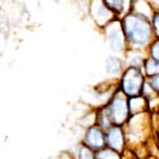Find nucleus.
<instances>
[{"label": "nucleus", "mask_w": 159, "mask_h": 159, "mask_svg": "<svg viewBox=\"0 0 159 159\" xmlns=\"http://www.w3.org/2000/svg\"><path fill=\"white\" fill-rule=\"evenodd\" d=\"M147 54H148V57L159 61V39H154L151 41V44L148 45V49H147Z\"/></svg>", "instance_id": "obj_20"}, {"label": "nucleus", "mask_w": 159, "mask_h": 159, "mask_svg": "<svg viewBox=\"0 0 159 159\" xmlns=\"http://www.w3.org/2000/svg\"><path fill=\"white\" fill-rule=\"evenodd\" d=\"M152 116V141L159 146V113H151Z\"/></svg>", "instance_id": "obj_19"}, {"label": "nucleus", "mask_w": 159, "mask_h": 159, "mask_svg": "<svg viewBox=\"0 0 159 159\" xmlns=\"http://www.w3.org/2000/svg\"><path fill=\"white\" fill-rule=\"evenodd\" d=\"M131 12L138 15V16H142L147 20H150L154 16V7L148 3V0H133V6H131Z\"/></svg>", "instance_id": "obj_10"}, {"label": "nucleus", "mask_w": 159, "mask_h": 159, "mask_svg": "<svg viewBox=\"0 0 159 159\" xmlns=\"http://www.w3.org/2000/svg\"><path fill=\"white\" fill-rule=\"evenodd\" d=\"M69 151L72 152L74 159H96V151L92 150L90 147H88L86 145H84L82 142L77 143Z\"/></svg>", "instance_id": "obj_12"}, {"label": "nucleus", "mask_w": 159, "mask_h": 159, "mask_svg": "<svg viewBox=\"0 0 159 159\" xmlns=\"http://www.w3.org/2000/svg\"><path fill=\"white\" fill-rule=\"evenodd\" d=\"M129 110H130V116L146 113V111H148V101L142 94L130 97L129 98Z\"/></svg>", "instance_id": "obj_11"}, {"label": "nucleus", "mask_w": 159, "mask_h": 159, "mask_svg": "<svg viewBox=\"0 0 159 159\" xmlns=\"http://www.w3.org/2000/svg\"><path fill=\"white\" fill-rule=\"evenodd\" d=\"M122 159H137V158L134 157L133 154H131V152H130V151H129L127 148H126V151L122 154Z\"/></svg>", "instance_id": "obj_24"}, {"label": "nucleus", "mask_w": 159, "mask_h": 159, "mask_svg": "<svg viewBox=\"0 0 159 159\" xmlns=\"http://www.w3.org/2000/svg\"><path fill=\"white\" fill-rule=\"evenodd\" d=\"M106 6L111 9V11L116 13L117 19L121 17V13H122V2L123 0H102Z\"/></svg>", "instance_id": "obj_18"}, {"label": "nucleus", "mask_w": 159, "mask_h": 159, "mask_svg": "<svg viewBox=\"0 0 159 159\" xmlns=\"http://www.w3.org/2000/svg\"><path fill=\"white\" fill-rule=\"evenodd\" d=\"M106 133V147L117 151L119 154H123L127 148V138L123 126H111L107 129Z\"/></svg>", "instance_id": "obj_7"}, {"label": "nucleus", "mask_w": 159, "mask_h": 159, "mask_svg": "<svg viewBox=\"0 0 159 159\" xmlns=\"http://www.w3.org/2000/svg\"><path fill=\"white\" fill-rule=\"evenodd\" d=\"M107 113L110 116L111 123L114 126H125L130 118V110H129V97L125 96L119 89L113 93L111 98L106 103Z\"/></svg>", "instance_id": "obj_4"}, {"label": "nucleus", "mask_w": 159, "mask_h": 159, "mask_svg": "<svg viewBox=\"0 0 159 159\" xmlns=\"http://www.w3.org/2000/svg\"><path fill=\"white\" fill-rule=\"evenodd\" d=\"M90 15L96 24L101 28H105L107 24H110L117 16L110 8H109L102 0H90Z\"/></svg>", "instance_id": "obj_6"}, {"label": "nucleus", "mask_w": 159, "mask_h": 159, "mask_svg": "<svg viewBox=\"0 0 159 159\" xmlns=\"http://www.w3.org/2000/svg\"><path fill=\"white\" fill-rule=\"evenodd\" d=\"M81 142L84 145H86L88 147H90L92 150L98 151V150H101V148L106 147V133L103 129L94 125L84 131Z\"/></svg>", "instance_id": "obj_8"}, {"label": "nucleus", "mask_w": 159, "mask_h": 159, "mask_svg": "<svg viewBox=\"0 0 159 159\" xmlns=\"http://www.w3.org/2000/svg\"><path fill=\"white\" fill-rule=\"evenodd\" d=\"M151 27L154 32V37L159 39V12H155L151 19Z\"/></svg>", "instance_id": "obj_21"}, {"label": "nucleus", "mask_w": 159, "mask_h": 159, "mask_svg": "<svg viewBox=\"0 0 159 159\" xmlns=\"http://www.w3.org/2000/svg\"><path fill=\"white\" fill-rule=\"evenodd\" d=\"M142 72L146 76V78L157 76V74H159V61H157V60H154L151 57H147L145 60V62H143Z\"/></svg>", "instance_id": "obj_16"}, {"label": "nucleus", "mask_w": 159, "mask_h": 159, "mask_svg": "<svg viewBox=\"0 0 159 159\" xmlns=\"http://www.w3.org/2000/svg\"><path fill=\"white\" fill-rule=\"evenodd\" d=\"M125 133L127 147H135L148 143L152 139V116L150 111L130 116L126 122Z\"/></svg>", "instance_id": "obj_2"}, {"label": "nucleus", "mask_w": 159, "mask_h": 159, "mask_svg": "<svg viewBox=\"0 0 159 159\" xmlns=\"http://www.w3.org/2000/svg\"><path fill=\"white\" fill-rule=\"evenodd\" d=\"M96 111H97V126H99L101 129H103V130L106 131L107 129H110L113 126L106 106H99V107L96 109Z\"/></svg>", "instance_id": "obj_14"}, {"label": "nucleus", "mask_w": 159, "mask_h": 159, "mask_svg": "<svg viewBox=\"0 0 159 159\" xmlns=\"http://www.w3.org/2000/svg\"><path fill=\"white\" fill-rule=\"evenodd\" d=\"M123 72V61L121 58H118L116 56H111L106 60V73L111 77H117Z\"/></svg>", "instance_id": "obj_13"}, {"label": "nucleus", "mask_w": 159, "mask_h": 159, "mask_svg": "<svg viewBox=\"0 0 159 159\" xmlns=\"http://www.w3.org/2000/svg\"><path fill=\"white\" fill-rule=\"evenodd\" d=\"M106 33V39L109 43V47L114 53H123L127 49V43H126V37L122 29V24L121 20L116 19L113 20L110 24L103 28Z\"/></svg>", "instance_id": "obj_5"}, {"label": "nucleus", "mask_w": 159, "mask_h": 159, "mask_svg": "<svg viewBox=\"0 0 159 159\" xmlns=\"http://www.w3.org/2000/svg\"><path fill=\"white\" fill-rule=\"evenodd\" d=\"M146 81V76L141 68L127 66L123 69L121 77L118 80V89L129 98L139 96L142 93L143 84Z\"/></svg>", "instance_id": "obj_3"}, {"label": "nucleus", "mask_w": 159, "mask_h": 159, "mask_svg": "<svg viewBox=\"0 0 159 159\" xmlns=\"http://www.w3.org/2000/svg\"><path fill=\"white\" fill-rule=\"evenodd\" d=\"M58 159H74V158H73V155H72L70 151H65V152H61V154H60Z\"/></svg>", "instance_id": "obj_23"}, {"label": "nucleus", "mask_w": 159, "mask_h": 159, "mask_svg": "<svg viewBox=\"0 0 159 159\" xmlns=\"http://www.w3.org/2000/svg\"><path fill=\"white\" fill-rule=\"evenodd\" d=\"M147 82L150 84V86L159 94V74H157V76H152V77H148Z\"/></svg>", "instance_id": "obj_22"}, {"label": "nucleus", "mask_w": 159, "mask_h": 159, "mask_svg": "<svg viewBox=\"0 0 159 159\" xmlns=\"http://www.w3.org/2000/svg\"><path fill=\"white\" fill-rule=\"evenodd\" d=\"M146 49H131L127 48L125 52V61L127 64V66H133V68H141L143 66L145 60L148 57V54L145 53Z\"/></svg>", "instance_id": "obj_9"}, {"label": "nucleus", "mask_w": 159, "mask_h": 159, "mask_svg": "<svg viewBox=\"0 0 159 159\" xmlns=\"http://www.w3.org/2000/svg\"><path fill=\"white\" fill-rule=\"evenodd\" d=\"M145 159H159V155H155V154H151L150 152Z\"/></svg>", "instance_id": "obj_25"}, {"label": "nucleus", "mask_w": 159, "mask_h": 159, "mask_svg": "<svg viewBox=\"0 0 159 159\" xmlns=\"http://www.w3.org/2000/svg\"><path fill=\"white\" fill-rule=\"evenodd\" d=\"M78 125L81 126L84 130H86V129L97 125V111H96V109H92V110L86 111L85 114H82L78 119Z\"/></svg>", "instance_id": "obj_15"}, {"label": "nucleus", "mask_w": 159, "mask_h": 159, "mask_svg": "<svg viewBox=\"0 0 159 159\" xmlns=\"http://www.w3.org/2000/svg\"><path fill=\"white\" fill-rule=\"evenodd\" d=\"M96 159H122V154L111 150L109 147H103L96 151Z\"/></svg>", "instance_id": "obj_17"}, {"label": "nucleus", "mask_w": 159, "mask_h": 159, "mask_svg": "<svg viewBox=\"0 0 159 159\" xmlns=\"http://www.w3.org/2000/svg\"><path fill=\"white\" fill-rule=\"evenodd\" d=\"M121 20L122 29L126 37L127 48L131 49H146L151 44L154 37L151 21L135 13H127Z\"/></svg>", "instance_id": "obj_1"}]
</instances>
